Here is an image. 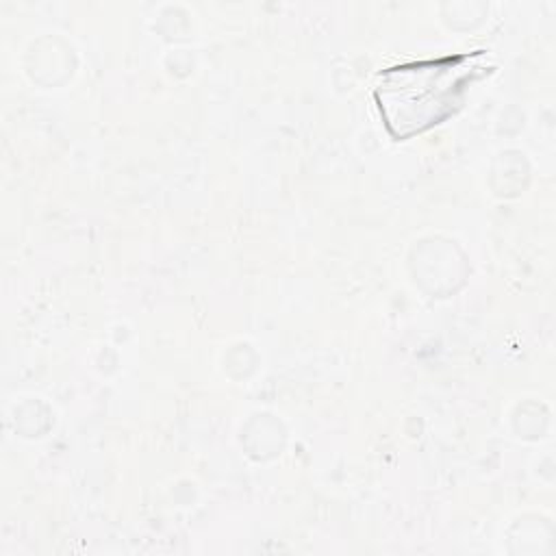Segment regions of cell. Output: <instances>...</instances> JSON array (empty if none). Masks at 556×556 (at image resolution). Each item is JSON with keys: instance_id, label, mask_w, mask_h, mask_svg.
Listing matches in <instances>:
<instances>
[{"instance_id": "cell-1", "label": "cell", "mask_w": 556, "mask_h": 556, "mask_svg": "<svg viewBox=\"0 0 556 556\" xmlns=\"http://www.w3.org/2000/svg\"><path fill=\"white\" fill-rule=\"evenodd\" d=\"M484 56L478 50L384 70L374 93L387 130L408 139L456 113L469 83L486 72Z\"/></svg>"}]
</instances>
